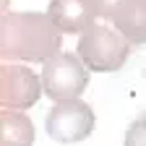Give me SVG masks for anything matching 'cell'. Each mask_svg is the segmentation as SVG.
Here are the masks:
<instances>
[{
  "instance_id": "3957f363",
  "label": "cell",
  "mask_w": 146,
  "mask_h": 146,
  "mask_svg": "<svg viewBox=\"0 0 146 146\" xmlns=\"http://www.w3.org/2000/svg\"><path fill=\"white\" fill-rule=\"evenodd\" d=\"M89 86V68L78 55L58 52L47 63H42V89L55 102L76 99Z\"/></svg>"
},
{
  "instance_id": "7a4b0ae2",
  "label": "cell",
  "mask_w": 146,
  "mask_h": 146,
  "mask_svg": "<svg viewBox=\"0 0 146 146\" xmlns=\"http://www.w3.org/2000/svg\"><path fill=\"white\" fill-rule=\"evenodd\" d=\"M131 42L112 26V24H94L89 26L78 39V58L89 70L97 73H112L120 70L128 60Z\"/></svg>"
},
{
  "instance_id": "6da1fadb",
  "label": "cell",
  "mask_w": 146,
  "mask_h": 146,
  "mask_svg": "<svg viewBox=\"0 0 146 146\" xmlns=\"http://www.w3.org/2000/svg\"><path fill=\"white\" fill-rule=\"evenodd\" d=\"M63 31L55 26L50 13L26 11V13H3L0 24V55L5 60L47 63L60 52Z\"/></svg>"
},
{
  "instance_id": "8992f818",
  "label": "cell",
  "mask_w": 146,
  "mask_h": 146,
  "mask_svg": "<svg viewBox=\"0 0 146 146\" xmlns=\"http://www.w3.org/2000/svg\"><path fill=\"white\" fill-rule=\"evenodd\" d=\"M42 76L26 65L3 63L0 68V102L5 110H26L34 107L42 97Z\"/></svg>"
},
{
  "instance_id": "5b68a950",
  "label": "cell",
  "mask_w": 146,
  "mask_h": 146,
  "mask_svg": "<svg viewBox=\"0 0 146 146\" xmlns=\"http://www.w3.org/2000/svg\"><path fill=\"white\" fill-rule=\"evenodd\" d=\"M97 18L112 24L131 44H146V0H94Z\"/></svg>"
},
{
  "instance_id": "277c9868",
  "label": "cell",
  "mask_w": 146,
  "mask_h": 146,
  "mask_svg": "<svg viewBox=\"0 0 146 146\" xmlns=\"http://www.w3.org/2000/svg\"><path fill=\"white\" fill-rule=\"evenodd\" d=\"M44 128L47 136L58 143H78L94 131V110L78 97L55 102L44 117Z\"/></svg>"
},
{
  "instance_id": "ba28073f",
  "label": "cell",
  "mask_w": 146,
  "mask_h": 146,
  "mask_svg": "<svg viewBox=\"0 0 146 146\" xmlns=\"http://www.w3.org/2000/svg\"><path fill=\"white\" fill-rule=\"evenodd\" d=\"M0 125H3V146H31L34 143V123L18 112V110H5L0 115Z\"/></svg>"
},
{
  "instance_id": "9c48e42d",
  "label": "cell",
  "mask_w": 146,
  "mask_h": 146,
  "mask_svg": "<svg viewBox=\"0 0 146 146\" xmlns=\"http://www.w3.org/2000/svg\"><path fill=\"white\" fill-rule=\"evenodd\" d=\"M123 146H146V112H141L131 125H128Z\"/></svg>"
},
{
  "instance_id": "52a82bcc",
  "label": "cell",
  "mask_w": 146,
  "mask_h": 146,
  "mask_svg": "<svg viewBox=\"0 0 146 146\" xmlns=\"http://www.w3.org/2000/svg\"><path fill=\"white\" fill-rule=\"evenodd\" d=\"M47 13L63 34H84L97 24L94 0H50Z\"/></svg>"
}]
</instances>
